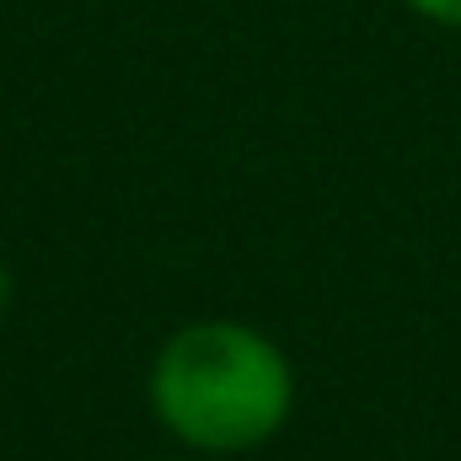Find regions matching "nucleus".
<instances>
[{
	"label": "nucleus",
	"instance_id": "f257e3e1",
	"mask_svg": "<svg viewBox=\"0 0 461 461\" xmlns=\"http://www.w3.org/2000/svg\"><path fill=\"white\" fill-rule=\"evenodd\" d=\"M295 365L252 322H188L156 348L150 365V413L167 435L194 451L236 456L258 451L290 424Z\"/></svg>",
	"mask_w": 461,
	"mask_h": 461
},
{
	"label": "nucleus",
	"instance_id": "f03ea898",
	"mask_svg": "<svg viewBox=\"0 0 461 461\" xmlns=\"http://www.w3.org/2000/svg\"><path fill=\"white\" fill-rule=\"evenodd\" d=\"M419 16L440 22V27H461V0H408Z\"/></svg>",
	"mask_w": 461,
	"mask_h": 461
},
{
	"label": "nucleus",
	"instance_id": "7ed1b4c3",
	"mask_svg": "<svg viewBox=\"0 0 461 461\" xmlns=\"http://www.w3.org/2000/svg\"><path fill=\"white\" fill-rule=\"evenodd\" d=\"M5 306H11V268L0 263V317H5Z\"/></svg>",
	"mask_w": 461,
	"mask_h": 461
}]
</instances>
